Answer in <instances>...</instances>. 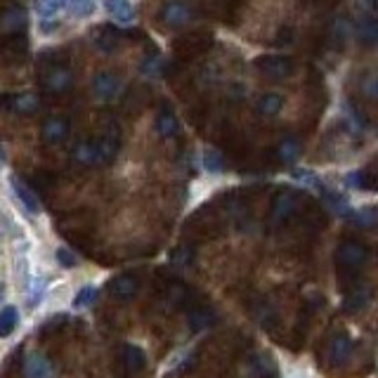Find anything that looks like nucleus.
I'll return each instance as SVG.
<instances>
[{
  "label": "nucleus",
  "instance_id": "1",
  "mask_svg": "<svg viewBox=\"0 0 378 378\" xmlns=\"http://www.w3.org/2000/svg\"><path fill=\"white\" fill-rule=\"evenodd\" d=\"M121 147V130L113 121L104 123V130L95 140H83L74 147V159L83 166H107Z\"/></svg>",
  "mask_w": 378,
  "mask_h": 378
},
{
  "label": "nucleus",
  "instance_id": "2",
  "mask_svg": "<svg viewBox=\"0 0 378 378\" xmlns=\"http://www.w3.org/2000/svg\"><path fill=\"white\" fill-rule=\"evenodd\" d=\"M38 81L47 95H67L74 86V71L67 57H59L55 50H47L38 57Z\"/></svg>",
  "mask_w": 378,
  "mask_h": 378
},
{
  "label": "nucleus",
  "instance_id": "3",
  "mask_svg": "<svg viewBox=\"0 0 378 378\" xmlns=\"http://www.w3.org/2000/svg\"><path fill=\"white\" fill-rule=\"evenodd\" d=\"M371 258V249L359 239H345V242L338 244L336 249V267H338V274L345 281L352 279L355 281L359 277V269L369 262Z\"/></svg>",
  "mask_w": 378,
  "mask_h": 378
},
{
  "label": "nucleus",
  "instance_id": "4",
  "mask_svg": "<svg viewBox=\"0 0 378 378\" xmlns=\"http://www.w3.org/2000/svg\"><path fill=\"white\" fill-rule=\"evenodd\" d=\"M215 38L211 31H191L187 36H180V38L173 43V52L180 59H194L206 55L208 50L213 47Z\"/></svg>",
  "mask_w": 378,
  "mask_h": 378
},
{
  "label": "nucleus",
  "instance_id": "5",
  "mask_svg": "<svg viewBox=\"0 0 378 378\" xmlns=\"http://www.w3.org/2000/svg\"><path fill=\"white\" fill-rule=\"evenodd\" d=\"M303 201L305 199H303L301 194H298V191L279 189L277 194H274V199H272V208H269V213H272V220L277 225L289 223V220H293L298 213H301Z\"/></svg>",
  "mask_w": 378,
  "mask_h": 378
},
{
  "label": "nucleus",
  "instance_id": "6",
  "mask_svg": "<svg viewBox=\"0 0 378 378\" xmlns=\"http://www.w3.org/2000/svg\"><path fill=\"white\" fill-rule=\"evenodd\" d=\"M255 69L269 81H286V78L293 76L296 64L286 55H262L255 59Z\"/></svg>",
  "mask_w": 378,
  "mask_h": 378
},
{
  "label": "nucleus",
  "instance_id": "7",
  "mask_svg": "<svg viewBox=\"0 0 378 378\" xmlns=\"http://www.w3.org/2000/svg\"><path fill=\"white\" fill-rule=\"evenodd\" d=\"M159 17L168 29H184L189 22L196 19V8L191 3H184V0H168L161 8Z\"/></svg>",
  "mask_w": 378,
  "mask_h": 378
},
{
  "label": "nucleus",
  "instance_id": "8",
  "mask_svg": "<svg viewBox=\"0 0 378 378\" xmlns=\"http://www.w3.org/2000/svg\"><path fill=\"white\" fill-rule=\"evenodd\" d=\"M26 57H29L26 33H5V36H0V62H3V64H22Z\"/></svg>",
  "mask_w": 378,
  "mask_h": 378
},
{
  "label": "nucleus",
  "instance_id": "9",
  "mask_svg": "<svg viewBox=\"0 0 378 378\" xmlns=\"http://www.w3.org/2000/svg\"><path fill=\"white\" fill-rule=\"evenodd\" d=\"M0 109H10L22 116H31L40 109V95L36 93H17V95H3L0 97Z\"/></svg>",
  "mask_w": 378,
  "mask_h": 378
},
{
  "label": "nucleus",
  "instance_id": "10",
  "mask_svg": "<svg viewBox=\"0 0 378 378\" xmlns=\"http://www.w3.org/2000/svg\"><path fill=\"white\" fill-rule=\"evenodd\" d=\"M123 90V81L118 74H113V71H100V74H95L93 78V93L95 97L100 100H116L118 95H121Z\"/></svg>",
  "mask_w": 378,
  "mask_h": 378
},
{
  "label": "nucleus",
  "instance_id": "11",
  "mask_svg": "<svg viewBox=\"0 0 378 378\" xmlns=\"http://www.w3.org/2000/svg\"><path fill=\"white\" fill-rule=\"evenodd\" d=\"M26 24H29V17H26V10L22 5H5L0 8V33H24L26 31Z\"/></svg>",
  "mask_w": 378,
  "mask_h": 378
},
{
  "label": "nucleus",
  "instance_id": "12",
  "mask_svg": "<svg viewBox=\"0 0 378 378\" xmlns=\"http://www.w3.org/2000/svg\"><path fill=\"white\" fill-rule=\"evenodd\" d=\"M71 133V123L67 116H47L40 125V135H43L45 145H64Z\"/></svg>",
  "mask_w": 378,
  "mask_h": 378
},
{
  "label": "nucleus",
  "instance_id": "13",
  "mask_svg": "<svg viewBox=\"0 0 378 378\" xmlns=\"http://www.w3.org/2000/svg\"><path fill=\"white\" fill-rule=\"evenodd\" d=\"M121 364H123L125 376H128V378H137V376L142 374V371L147 369V355H145V350H142L140 345H133V343L123 345V350H121Z\"/></svg>",
  "mask_w": 378,
  "mask_h": 378
},
{
  "label": "nucleus",
  "instance_id": "14",
  "mask_svg": "<svg viewBox=\"0 0 378 378\" xmlns=\"http://www.w3.org/2000/svg\"><path fill=\"white\" fill-rule=\"evenodd\" d=\"M137 293H140V277L135 274H118L109 281V296L116 301H133Z\"/></svg>",
  "mask_w": 378,
  "mask_h": 378
},
{
  "label": "nucleus",
  "instance_id": "15",
  "mask_svg": "<svg viewBox=\"0 0 378 378\" xmlns=\"http://www.w3.org/2000/svg\"><path fill=\"white\" fill-rule=\"evenodd\" d=\"M352 352H355V343L347 333H336L329 343V362L336 364V367H343V364L350 362Z\"/></svg>",
  "mask_w": 378,
  "mask_h": 378
},
{
  "label": "nucleus",
  "instance_id": "16",
  "mask_svg": "<svg viewBox=\"0 0 378 378\" xmlns=\"http://www.w3.org/2000/svg\"><path fill=\"white\" fill-rule=\"evenodd\" d=\"M123 36L125 33L118 26H113V24H102L97 33H95V45L102 52H116L123 43Z\"/></svg>",
  "mask_w": 378,
  "mask_h": 378
},
{
  "label": "nucleus",
  "instance_id": "17",
  "mask_svg": "<svg viewBox=\"0 0 378 378\" xmlns=\"http://www.w3.org/2000/svg\"><path fill=\"white\" fill-rule=\"evenodd\" d=\"M10 184H12V189H15L17 199H19L24 206H26L29 213H38V211H40L38 194H36V189L26 182V180L19 178V175H12V178H10Z\"/></svg>",
  "mask_w": 378,
  "mask_h": 378
},
{
  "label": "nucleus",
  "instance_id": "18",
  "mask_svg": "<svg viewBox=\"0 0 378 378\" xmlns=\"http://www.w3.org/2000/svg\"><path fill=\"white\" fill-rule=\"evenodd\" d=\"M24 378H55L52 362L40 352H33L24 362Z\"/></svg>",
  "mask_w": 378,
  "mask_h": 378
},
{
  "label": "nucleus",
  "instance_id": "19",
  "mask_svg": "<svg viewBox=\"0 0 378 378\" xmlns=\"http://www.w3.org/2000/svg\"><path fill=\"white\" fill-rule=\"evenodd\" d=\"M156 130L161 137H175L180 133V121L171 104H161L159 116H156Z\"/></svg>",
  "mask_w": 378,
  "mask_h": 378
},
{
  "label": "nucleus",
  "instance_id": "20",
  "mask_svg": "<svg viewBox=\"0 0 378 378\" xmlns=\"http://www.w3.org/2000/svg\"><path fill=\"white\" fill-rule=\"evenodd\" d=\"M215 320H218L215 312L211 308H206V305H191L187 312V322H189L191 331H203V329L211 326Z\"/></svg>",
  "mask_w": 378,
  "mask_h": 378
},
{
  "label": "nucleus",
  "instance_id": "21",
  "mask_svg": "<svg viewBox=\"0 0 378 378\" xmlns=\"http://www.w3.org/2000/svg\"><path fill=\"white\" fill-rule=\"evenodd\" d=\"M104 10L118 24H130L135 19V10L128 0H104Z\"/></svg>",
  "mask_w": 378,
  "mask_h": 378
},
{
  "label": "nucleus",
  "instance_id": "22",
  "mask_svg": "<svg viewBox=\"0 0 378 378\" xmlns=\"http://www.w3.org/2000/svg\"><path fill=\"white\" fill-rule=\"evenodd\" d=\"M274 156H277L279 164L291 166L293 161L301 156V142H298L296 137H284L277 145V149H274Z\"/></svg>",
  "mask_w": 378,
  "mask_h": 378
},
{
  "label": "nucleus",
  "instance_id": "23",
  "mask_svg": "<svg viewBox=\"0 0 378 378\" xmlns=\"http://www.w3.org/2000/svg\"><path fill=\"white\" fill-rule=\"evenodd\" d=\"M281 107H284V97L277 93H265L260 100H258L255 109L258 113H262V116H277L281 111Z\"/></svg>",
  "mask_w": 378,
  "mask_h": 378
},
{
  "label": "nucleus",
  "instance_id": "24",
  "mask_svg": "<svg viewBox=\"0 0 378 378\" xmlns=\"http://www.w3.org/2000/svg\"><path fill=\"white\" fill-rule=\"evenodd\" d=\"M357 33H359V40L364 45L371 47L376 43L378 38V26H376V17H359L357 22Z\"/></svg>",
  "mask_w": 378,
  "mask_h": 378
},
{
  "label": "nucleus",
  "instance_id": "25",
  "mask_svg": "<svg viewBox=\"0 0 378 378\" xmlns=\"http://www.w3.org/2000/svg\"><path fill=\"white\" fill-rule=\"evenodd\" d=\"M350 293H347V298H345V312H359V310H364L367 308V303H369V298H371V293L367 289H359V286H355V289H347Z\"/></svg>",
  "mask_w": 378,
  "mask_h": 378
},
{
  "label": "nucleus",
  "instance_id": "26",
  "mask_svg": "<svg viewBox=\"0 0 378 378\" xmlns=\"http://www.w3.org/2000/svg\"><path fill=\"white\" fill-rule=\"evenodd\" d=\"M17 324H19V312H17V308L8 305V308L0 310V338H8L17 329Z\"/></svg>",
  "mask_w": 378,
  "mask_h": 378
},
{
  "label": "nucleus",
  "instance_id": "27",
  "mask_svg": "<svg viewBox=\"0 0 378 378\" xmlns=\"http://www.w3.org/2000/svg\"><path fill=\"white\" fill-rule=\"evenodd\" d=\"M347 38V22L345 19H336L329 29V43H331L333 50H343Z\"/></svg>",
  "mask_w": 378,
  "mask_h": 378
},
{
  "label": "nucleus",
  "instance_id": "28",
  "mask_svg": "<svg viewBox=\"0 0 378 378\" xmlns=\"http://www.w3.org/2000/svg\"><path fill=\"white\" fill-rule=\"evenodd\" d=\"M36 12H38L43 19H50V17H55L59 10L67 5V0H36Z\"/></svg>",
  "mask_w": 378,
  "mask_h": 378
},
{
  "label": "nucleus",
  "instance_id": "29",
  "mask_svg": "<svg viewBox=\"0 0 378 378\" xmlns=\"http://www.w3.org/2000/svg\"><path fill=\"white\" fill-rule=\"evenodd\" d=\"M347 182L352 184V187H359V189H376V182H374V175H371V171H359V173H352L350 178H347Z\"/></svg>",
  "mask_w": 378,
  "mask_h": 378
},
{
  "label": "nucleus",
  "instance_id": "30",
  "mask_svg": "<svg viewBox=\"0 0 378 378\" xmlns=\"http://www.w3.org/2000/svg\"><path fill=\"white\" fill-rule=\"evenodd\" d=\"M97 293L100 291L95 289V286H83L74 298V308H88V305H93L97 301Z\"/></svg>",
  "mask_w": 378,
  "mask_h": 378
},
{
  "label": "nucleus",
  "instance_id": "31",
  "mask_svg": "<svg viewBox=\"0 0 378 378\" xmlns=\"http://www.w3.org/2000/svg\"><path fill=\"white\" fill-rule=\"evenodd\" d=\"M203 166H206L211 173H220V171H223V168H225L223 154L215 152V149H208V152L203 154Z\"/></svg>",
  "mask_w": 378,
  "mask_h": 378
},
{
  "label": "nucleus",
  "instance_id": "32",
  "mask_svg": "<svg viewBox=\"0 0 378 378\" xmlns=\"http://www.w3.org/2000/svg\"><path fill=\"white\" fill-rule=\"evenodd\" d=\"M67 5L76 17H88L95 10V0H67Z\"/></svg>",
  "mask_w": 378,
  "mask_h": 378
},
{
  "label": "nucleus",
  "instance_id": "33",
  "mask_svg": "<svg viewBox=\"0 0 378 378\" xmlns=\"http://www.w3.org/2000/svg\"><path fill=\"white\" fill-rule=\"evenodd\" d=\"M352 223L357 227H374L376 225V208H364V211L352 213Z\"/></svg>",
  "mask_w": 378,
  "mask_h": 378
},
{
  "label": "nucleus",
  "instance_id": "34",
  "mask_svg": "<svg viewBox=\"0 0 378 378\" xmlns=\"http://www.w3.org/2000/svg\"><path fill=\"white\" fill-rule=\"evenodd\" d=\"M191 258H194V253H191V249H187V246H180V249L173 251L171 262H173V265L184 267V265H189V262H191Z\"/></svg>",
  "mask_w": 378,
  "mask_h": 378
},
{
  "label": "nucleus",
  "instance_id": "35",
  "mask_svg": "<svg viewBox=\"0 0 378 378\" xmlns=\"http://www.w3.org/2000/svg\"><path fill=\"white\" fill-rule=\"evenodd\" d=\"M359 17H376V0H357Z\"/></svg>",
  "mask_w": 378,
  "mask_h": 378
},
{
  "label": "nucleus",
  "instance_id": "36",
  "mask_svg": "<svg viewBox=\"0 0 378 378\" xmlns=\"http://www.w3.org/2000/svg\"><path fill=\"white\" fill-rule=\"evenodd\" d=\"M142 71L147 76H159L161 74V59L159 57H147V62L142 64Z\"/></svg>",
  "mask_w": 378,
  "mask_h": 378
},
{
  "label": "nucleus",
  "instance_id": "37",
  "mask_svg": "<svg viewBox=\"0 0 378 378\" xmlns=\"http://www.w3.org/2000/svg\"><path fill=\"white\" fill-rule=\"evenodd\" d=\"M57 260L62 262L64 267H74L76 262H78V258L71 253L69 249H59V251H57Z\"/></svg>",
  "mask_w": 378,
  "mask_h": 378
},
{
  "label": "nucleus",
  "instance_id": "38",
  "mask_svg": "<svg viewBox=\"0 0 378 378\" xmlns=\"http://www.w3.org/2000/svg\"><path fill=\"white\" fill-rule=\"evenodd\" d=\"M274 43H277V45H289V43H293V29H291V26L279 29L277 40H274Z\"/></svg>",
  "mask_w": 378,
  "mask_h": 378
},
{
  "label": "nucleus",
  "instance_id": "39",
  "mask_svg": "<svg viewBox=\"0 0 378 378\" xmlns=\"http://www.w3.org/2000/svg\"><path fill=\"white\" fill-rule=\"evenodd\" d=\"M3 298H5V284L0 281V301H3Z\"/></svg>",
  "mask_w": 378,
  "mask_h": 378
}]
</instances>
